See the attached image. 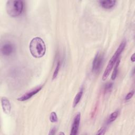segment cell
<instances>
[{"mask_svg":"<svg viewBox=\"0 0 135 135\" xmlns=\"http://www.w3.org/2000/svg\"><path fill=\"white\" fill-rule=\"evenodd\" d=\"M29 48L31 54L35 58L43 57L46 52L45 43L42 38L40 37H35L31 40Z\"/></svg>","mask_w":135,"mask_h":135,"instance_id":"1","label":"cell"},{"mask_svg":"<svg viewBox=\"0 0 135 135\" xmlns=\"http://www.w3.org/2000/svg\"><path fill=\"white\" fill-rule=\"evenodd\" d=\"M126 43L125 41H123L120 43L119 47L115 51V53H114V54L113 55V56H112V57L111 58L110 61H109V63L106 67V69H105L104 72L103 74V76H102V80L103 81L105 80L108 78L111 71L112 70V68H113V66L115 65V63L119 59V57L120 55L121 54V53L124 50L125 46H126Z\"/></svg>","mask_w":135,"mask_h":135,"instance_id":"2","label":"cell"},{"mask_svg":"<svg viewBox=\"0 0 135 135\" xmlns=\"http://www.w3.org/2000/svg\"><path fill=\"white\" fill-rule=\"evenodd\" d=\"M22 1H8L6 4V10L7 14L12 17H16L21 14L23 10Z\"/></svg>","mask_w":135,"mask_h":135,"instance_id":"3","label":"cell"},{"mask_svg":"<svg viewBox=\"0 0 135 135\" xmlns=\"http://www.w3.org/2000/svg\"><path fill=\"white\" fill-rule=\"evenodd\" d=\"M103 59V55L98 52L95 55L92 62V71L94 73H97L100 70Z\"/></svg>","mask_w":135,"mask_h":135,"instance_id":"4","label":"cell"},{"mask_svg":"<svg viewBox=\"0 0 135 135\" xmlns=\"http://www.w3.org/2000/svg\"><path fill=\"white\" fill-rule=\"evenodd\" d=\"M1 51L4 56H8L13 53L15 51V46L11 42H6L2 45Z\"/></svg>","mask_w":135,"mask_h":135,"instance_id":"5","label":"cell"},{"mask_svg":"<svg viewBox=\"0 0 135 135\" xmlns=\"http://www.w3.org/2000/svg\"><path fill=\"white\" fill-rule=\"evenodd\" d=\"M80 119H81V113L80 112H78L74 116L73 120L72 125L71 132H70L71 135H75L78 134L79 125L80 123Z\"/></svg>","mask_w":135,"mask_h":135,"instance_id":"6","label":"cell"},{"mask_svg":"<svg viewBox=\"0 0 135 135\" xmlns=\"http://www.w3.org/2000/svg\"><path fill=\"white\" fill-rule=\"evenodd\" d=\"M42 88V86H40L38 87H36L33 89H32L31 90L26 92L24 94H23L22 96L17 98V100L20 101H24L28 100L31 97H32L33 95L37 93Z\"/></svg>","mask_w":135,"mask_h":135,"instance_id":"7","label":"cell"},{"mask_svg":"<svg viewBox=\"0 0 135 135\" xmlns=\"http://www.w3.org/2000/svg\"><path fill=\"white\" fill-rule=\"evenodd\" d=\"M1 104L4 112L6 114H10L11 105L9 101L6 97H2L1 98Z\"/></svg>","mask_w":135,"mask_h":135,"instance_id":"8","label":"cell"},{"mask_svg":"<svg viewBox=\"0 0 135 135\" xmlns=\"http://www.w3.org/2000/svg\"><path fill=\"white\" fill-rule=\"evenodd\" d=\"M99 4L101 5L102 7L105 9H110L112 7H113L116 3V1H100Z\"/></svg>","mask_w":135,"mask_h":135,"instance_id":"9","label":"cell"},{"mask_svg":"<svg viewBox=\"0 0 135 135\" xmlns=\"http://www.w3.org/2000/svg\"><path fill=\"white\" fill-rule=\"evenodd\" d=\"M83 93V89L81 88V89L78 92V93L76 94V95H75V97L74 99L73 103V107H75L78 105V104L79 103V102L80 101L81 98L82 97Z\"/></svg>","mask_w":135,"mask_h":135,"instance_id":"10","label":"cell"},{"mask_svg":"<svg viewBox=\"0 0 135 135\" xmlns=\"http://www.w3.org/2000/svg\"><path fill=\"white\" fill-rule=\"evenodd\" d=\"M120 60H118V61H117V62L115 64L114 70H113V72H112V75H111V79L112 80H114L116 78V76H117V73H118V66H119V63H120Z\"/></svg>","mask_w":135,"mask_h":135,"instance_id":"11","label":"cell"},{"mask_svg":"<svg viewBox=\"0 0 135 135\" xmlns=\"http://www.w3.org/2000/svg\"><path fill=\"white\" fill-rule=\"evenodd\" d=\"M118 114H119V111H115L112 112L110 114V116L108 118V122L111 123V122L114 121L117 119V118L118 117Z\"/></svg>","mask_w":135,"mask_h":135,"instance_id":"12","label":"cell"},{"mask_svg":"<svg viewBox=\"0 0 135 135\" xmlns=\"http://www.w3.org/2000/svg\"><path fill=\"white\" fill-rule=\"evenodd\" d=\"M60 66H61V62H60V61L59 60L57 62L55 70H54V71L53 72V77H52L53 80L56 78V76H57V75L59 73V70H60Z\"/></svg>","mask_w":135,"mask_h":135,"instance_id":"13","label":"cell"},{"mask_svg":"<svg viewBox=\"0 0 135 135\" xmlns=\"http://www.w3.org/2000/svg\"><path fill=\"white\" fill-rule=\"evenodd\" d=\"M113 86V84L112 83H107L104 87V93H108L109 92L111 91V90H112Z\"/></svg>","mask_w":135,"mask_h":135,"instance_id":"14","label":"cell"},{"mask_svg":"<svg viewBox=\"0 0 135 135\" xmlns=\"http://www.w3.org/2000/svg\"><path fill=\"white\" fill-rule=\"evenodd\" d=\"M50 120L51 122H56L57 121V117L55 112H52L50 115Z\"/></svg>","mask_w":135,"mask_h":135,"instance_id":"15","label":"cell"},{"mask_svg":"<svg viewBox=\"0 0 135 135\" xmlns=\"http://www.w3.org/2000/svg\"><path fill=\"white\" fill-rule=\"evenodd\" d=\"M134 94V91L133 90H132L131 91H130L125 97V98H124V100L127 101V100H130L133 95Z\"/></svg>","mask_w":135,"mask_h":135,"instance_id":"16","label":"cell"},{"mask_svg":"<svg viewBox=\"0 0 135 135\" xmlns=\"http://www.w3.org/2000/svg\"><path fill=\"white\" fill-rule=\"evenodd\" d=\"M105 131H106L105 127H102L98 130V132H97V134H99V135L104 134L105 132Z\"/></svg>","mask_w":135,"mask_h":135,"instance_id":"17","label":"cell"},{"mask_svg":"<svg viewBox=\"0 0 135 135\" xmlns=\"http://www.w3.org/2000/svg\"><path fill=\"white\" fill-rule=\"evenodd\" d=\"M56 128H55V127H54V128H53L50 131V132H49V134H51V135H52V134H54L55 133V131H56Z\"/></svg>","mask_w":135,"mask_h":135,"instance_id":"18","label":"cell"},{"mask_svg":"<svg viewBox=\"0 0 135 135\" xmlns=\"http://www.w3.org/2000/svg\"><path fill=\"white\" fill-rule=\"evenodd\" d=\"M131 60L133 62H134L135 61V54L134 53H133L132 55V56H131Z\"/></svg>","mask_w":135,"mask_h":135,"instance_id":"19","label":"cell"},{"mask_svg":"<svg viewBox=\"0 0 135 135\" xmlns=\"http://www.w3.org/2000/svg\"><path fill=\"white\" fill-rule=\"evenodd\" d=\"M64 134V133H63V132H60V133H59V134Z\"/></svg>","mask_w":135,"mask_h":135,"instance_id":"20","label":"cell"}]
</instances>
